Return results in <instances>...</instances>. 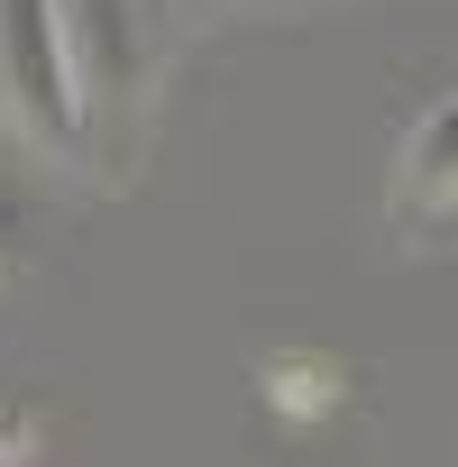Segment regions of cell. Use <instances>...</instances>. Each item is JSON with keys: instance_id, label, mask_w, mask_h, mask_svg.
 <instances>
[{"instance_id": "1", "label": "cell", "mask_w": 458, "mask_h": 467, "mask_svg": "<svg viewBox=\"0 0 458 467\" xmlns=\"http://www.w3.org/2000/svg\"><path fill=\"white\" fill-rule=\"evenodd\" d=\"M0 119L37 138L47 156L83 147V83L56 28V0H0Z\"/></svg>"}, {"instance_id": "2", "label": "cell", "mask_w": 458, "mask_h": 467, "mask_svg": "<svg viewBox=\"0 0 458 467\" xmlns=\"http://www.w3.org/2000/svg\"><path fill=\"white\" fill-rule=\"evenodd\" d=\"M10 266H19V220L0 211V275H10Z\"/></svg>"}]
</instances>
